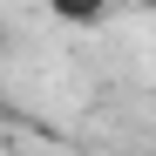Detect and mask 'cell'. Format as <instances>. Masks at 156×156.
<instances>
[{
	"instance_id": "1",
	"label": "cell",
	"mask_w": 156,
	"mask_h": 156,
	"mask_svg": "<svg viewBox=\"0 0 156 156\" xmlns=\"http://www.w3.org/2000/svg\"><path fill=\"white\" fill-rule=\"evenodd\" d=\"M48 7H55V14L68 20V27H102L115 0H48Z\"/></svg>"
},
{
	"instance_id": "2",
	"label": "cell",
	"mask_w": 156,
	"mask_h": 156,
	"mask_svg": "<svg viewBox=\"0 0 156 156\" xmlns=\"http://www.w3.org/2000/svg\"><path fill=\"white\" fill-rule=\"evenodd\" d=\"M136 7H149V14H156V0H136Z\"/></svg>"
}]
</instances>
